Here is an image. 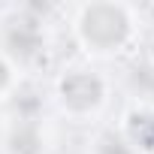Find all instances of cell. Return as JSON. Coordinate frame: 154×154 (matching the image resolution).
I'll use <instances>...</instances> for the list:
<instances>
[{"mask_svg":"<svg viewBox=\"0 0 154 154\" xmlns=\"http://www.w3.org/2000/svg\"><path fill=\"white\" fill-rule=\"evenodd\" d=\"M136 12L124 3H85L75 9L72 33L88 54L94 57H115L136 39Z\"/></svg>","mask_w":154,"mask_h":154,"instance_id":"6da1fadb","label":"cell"},{"mask_svg":"<svg viewBox=\"0 0 154 154\" xmlns=\"http://www.w3.org/2000/svg\"><path fill=\"white\" fill-rule=\"evenodd\" d=\"M109 100V82L91 66H66L54 79V103L72 121L100 115Z\"/></svg>","mask_w":154,"mask_h":154,"instance_id":"7a4b0ae2","label":"cell"},{"mask_svg":"<svg viewBox=\"0 0 154 154\" xmlns=\"http://www.w3.org/2000/svg\"><path fill=\"white\" fill-rule=\"evenodd\" d=\"M45 51V30L42 18L30 15V9H15L3 27H0V54H6L12 63H30Z\"/></svg>","mask_w":154,"mask_h":154,"instance_id":"3957f363","label":"cell"},{"mask_svg":"<svg viewBox=\"0 0 154 154\" xmlns=\"http://www.w3.org/2000/svg\"><path fill=\"white\" fill-rule=\"evenodd\" d=\"M121 136L139 151V154H154V109L151 106H142V103H133L121 124H118Z\"/></svg>","mask_w":154,"mask_h":154,"instance_id":"277c9868","label":"cell"},{"mask_svg":"<svg viewBox=\"0 0 154 154\" xmlns=\"http://www.w3.org/2000/svg\"><path fill=\"white\" fill-rule=\"evenodd\" d=\"M6 154H45V136L42 124L30 118H12L6 139H3Z\"/></svg>","mask_w":154,"mask_h":154,"instance_id":"5b68a950","label":"cell"},{"mask_svg":"<svg viewBox=\"0 0 154 154\" xmlns=\"http://www.w3.org/2000/svg\"><path fill=\"white\" fill-rule=\"evenodd\" d=\"M88 154H139L124 136L118 127H103L94 133L91 145H88Z\"/></svg>","mask_w":154,"mask_h":154,"instance_id":"8992f818","label":"cell"},{"mask_svg":"<svg viewBox=\"0 0 154 154\" xmlns=\"http://www.w3.org/2000/svg\"><path fill=\"white\" fill-rule=\"evenodd\" d=\"M18 88V72H15V63L0 54V100H9Z\"/></svg>","mask_w":154,"mask_h":154,"instance_id":"52a82bcc","label":"cell"}]
</instances>
